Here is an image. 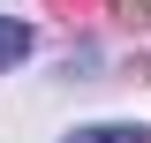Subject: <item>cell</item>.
Instances as JSON below:
<instances>
[{"instance_id": "1", "label": "cell", "mask_w": 151, "mask_h": 143, "mask_svg": "<svg viewBox=\"0 0 151 143\" xmlns=\"http://www.w3.org/2000/svg\"><path fill=\"white\" fill-rule=\"evenodd\" d=\"M23 53H30V23H15V15H0V68H15Z\"/></svg>"}, {"instance_id": "2", "label": "cell", "mask_w": 151, "mask_h": 143, "mask_svg": "<svg viewBox=\"0 0 151 143\" xmlns=\"http://www.w3.org/2000/svg\"><path fill=\"white\" fill-rule=\"evenodd\" d=\"M68 143H151L144 128H129V121H106V128H76Z\"/></svg>"}, {"instance_id": "3", "label": "cell", "mask_w": 151, "mask_h": 143, "mask_svg": "<svg viewBox=\"0 0 151 143\" xmlns=\"http://www.w3.org/2000/svg\"><path fill=\"white\" fill-rule=\"evenodd\" d=\"M106 8H113L121 23H151V0H106Z\"/></svg>"}, {"instance_id": "4", "label": "cell", "mask_w": 151, "mask_h": 143, "mask_svg": "<svg viewBox=\"0 0 151 143\" xmlns=\"http://www.w3.org/2000/svg\"><path fill=\"white\" fill-rule=\"evenodd\" d=\"M53 8H68V15H83V8H91V0H53Z\"/></svg>"}]
</instances>
